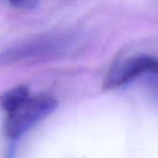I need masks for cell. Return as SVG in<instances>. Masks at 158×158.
Masks as SVG:
<instances>
[{"label":"cell","mask_w":158,"mask_h":158,"mask_svg":"<svg viewBox=\"0 0 158 158\" xmlns=\"http://www.w3.org/2000/svg\"><path fill=\"white\" fill-rule=\"evenodd\" d=\"M145 73H158V60L150 56H136L114 67L108 73L103 88L114 89L124 86Z\"/></svg>","instance_id":"obj_3"},{"label":"cell","mask_w":158,"mask_h":158,"mask_svg":"<svg viewBox=\"0 0 158 158\" xmlns=\"http://www.w3.org/2000/svg\"><path fill=\"white\" fill-rule=\"evenodd\" d=\"M8 1L14 8L33 10L37 7L39 0H8Z\"/></svg>","instance_id":"obj_5"},{"label":"cell","mask_w":158,"mask_h":158,"mask_svg":"<svg viewBox=\"0 0 158 158\" xmlns=\"http://www.w3.org/2000/svg\"><path fill=\"white\" fill-rule=\"evenodd\" d=\"M71 47V39L63 35H44L12 46L0 53V65H9L29 59L60 55Z\"/></svg>","instance_id":"obj_2"},{"label":"cell","mask_w":158,"mask_h":158,"mask_svg":"<svg viewBox=\"0 0 158 158\" xmlns=\"http://www.w3.org/2000/svg\"><path fill=\"white\" fill-rule=\"evenodd\" d=\"M58 101L48 96L28 98L15 110L8 113L5 133L10 139H18L58 107Z\"/></svg>","instance_id":"obj_1"},{"label":"cell","mask_w":158,"mask_h":158,"mask_svg":"<svg viewBox=\"0 0 158 158\" xmlns=\"http://www.w3.org/2000/svg\"><path fill=\"white\" fill-rule=\"evenodd\" d=\"M29 91L25 87H17L8 91L1 99V106L8 113L15 110L29 98Z\"/></svg>","instance_id":"obj_4"}]
</instances>
